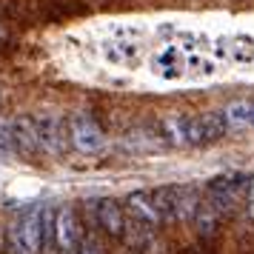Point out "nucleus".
Masks as SVG:
<instances>
[{
	"label": "nucleus",
	"mask_w": 254,
	"mask_h": 254,
	"mask_svg": "<svg viewBox=\"0 0 254 254\" xmlns=\"http://www.w3.org/2000/svg\"><path fill=\"white\" fill-rule=\"evenodd\" d=\"M246 177L243 174H220V177H214V180H208L206 183V203L214 211H217L220 217H226V214H231L234 211V206H237V200H240V191L246 189Z\"/></svg>",
	"instance_id": "obj_1"
},
{
	"label": "nucleus",
	"mask_w": 254,
	"mask_h": 254,
	"mask_svg": "<svg viewBox=\"0 0 254 254\" xmlns=\"http://www.w3.org/2000/svg\"><path fill=\"white\" fill-rule=\"evenodd\" d=\"M69 137H71V146L83 154H97V151L106 149V134L103 128L94 123L92 115H86V112H77V115H71L69 120Z\"/></svg>",
	"instance_id": "obj_2"
},
{
	"label": "nucleus",
	"mask_w": 254,
	"mask_h": 254,
	"mask_svg": "<svg viewBox=\"0 0 254 254\" xmlns=\"http://www.w3.org/2000/svg\"><path fill=\"white\" fill-rule=\"evenodd\" d=\"M229 131L223 112H206L189 120V146H211Z\"/></svg>",
	"instance_id": "obj_3"
},
{
	"label": "nucleus",
	"mask_w": 254,
	"mask_h": 254,
	"mask_svg": "<svg viewBox=\"0 0 254 254\" xmlns=\"http://www.w3.org/2000/svg\"><path fill=\"white\" fill-rule=\"evenodd\" d=\"M37 134H40V149L46 154H63L71 143L69 123L58 115H40L37 117Z\"/></svg>",
	"instance_id": "obj_4"
},
{
	"label": "nucleus",
	"mask_w": 254,
	"mask_h": 254,
	"mask_svg": "<svg viewBox=\"0 0 254 254\" xmlns=\"http://www.w3.org/2000/svg\"><path fill=\"white\" fill-rule=\"evenodd\" d=\"M14 231L20 234V243H23L26 254H40V237H43V208H40V206L29 208L23 217L17 220Z\"/></svg>",
	"instance_id": "obj_5"
},
{
	"label": "nucleus",
	"mask_w": 254,
	"mask_h": 254,
	"mask_svg": "<svg viewBox=\"0 0 254 254\" xmlns=\"http://www.w3.org/2000/svg\"><path fill=\"white\" fill-rule=\"evenodd\" d=\"M97 223H100V229L109 237H123V231H126V208L117 200H112V197H103V200H97Z\"/></svg>",
	"instance_id": "obj_6"
},
{
	"label": "nucleus",
	"mask_w": 254,
	"mask_h": 254,
	"mask_svg": "<svg viewBox=\"0 0 254 254\" xmlns=\"http://www.w3.org/2000/svg\"><path fill=\"white\" fill-rule=\"evenodd\" d=\"M14 123V149L20 154H37L40 151V134H37V117L17 115L12 120Z\"/></svg>",
	"instance_id": "obj_7"
},
{
	"label": "nucleus",
	"mask_w": 254,
	"mask_h": 254,
	"mask_svg": "<svg viewBox=\"0 0 254 254\" xmlns=\"http://www.w3.org/2000/svg\"><path fill=\"white\" fill-rule=\"evenodd\" d=\"M151 194H154V206H157V211H160L163 223H174V220H180V186L177 183L157 186Z\"/></svg>",
	"instance_id": "obj_8"
},
{
	"label": "nucleus",
	"mask_w": 254,
	"mask_h": 254,
	"mask_svg": "<svg viewBox=\"0 0 254 254\" xmlns=\"http://www.w3.org/2000/svg\"><path fill=\"white\" fill-rule=\"evenodd\" d=\"M223 117H226V126L229 131H243V128L252 126L254 117V100H234L223 109Z\"/></svg>",
	"instance_id": "obj_9"
},
{
	"label": "nucleus",
	"mask_w": 254,
	"mask_h": 254,
	"mask_svg": "<svg viewBox=\"0 0 254 254\" xmlns=\"http://www.w3.org/2000/svg\"><path fill=\"white\" fill-rule=\"evenodd\" d=\"M189 115H172L163 120V134L174 146H189Z\"/></svg>",
	"instance_id": "obj_10"
},
{
	"label": "nucleus",
	"mask_w": 254,
	"mask_h": 254,
	"mask_svg": "<svg viewBox=\"0 0 254 254\" xmlns=\"http://www.w3.org/2000/svg\"><path fill=\"white\" fill-rule=\"evenodd\" d=\"M200 203H203V191L197 186H180V220L194 223Z\"/></svg>",
	"instance_id": "obj_11"
},
{
	"label": "nucleus",
	"mask_w": 254,
	"mask_h": 254,
	"mask_svg": "<svg viewBox=\"0 0 254 254\" xmlns=\"http://www.w3.org/2000/svg\"><path fill=\"white\" fill-rule=\"evenodd\" d=\"M217 223H220V214L208 206L206 197H203V203H200V208H197V217H194L197 231H200L203 237H208V234H214V231H217Z\"/></svg>",
	"instance_id": "obj_12"
},
{
	"label": "nucleus",
	"mask_w": 254,
	"mask_h": 254,
	"mask_svg": "<svg viewBox=\"0 0 254 254\" xmlns=\"http://www.w3.org/2000/svg\"><path fill=\"white\" fill-rule=\"evenodd\" d=\"M14 151V123L9 117H0V157H9Z\"/></svg>",
	"instance_id": "obj_13"
},
{
	"label": "nucleus",
	"mask_w": 254,
	"mask_h": 254,
	"mask_svg": "<svg viewBox=\"0 0 254 254\" xmlns=\"http://www.w3.org/2000/svg\"><path fill=\"white\" fill-rule=\"evenodd\" d=\"M246 194H249V217L254 220V177H249L246 183Z\"/></svg>",
	"instance_id": "obj_14"
},
{
	"label": "nucleus",
	"mask_w": 254,
	"mask_h": 254,
	"mask_svg": "<svg viewBox=\"0 0 254 254\" xmlns=\"http://www.w3.org/2000/svg\"><path fill=\"white\" fill-rule=\"evenodd\" d=\"M83 254H100L97 243H94L92 237H86V234H83Z\"/></svg>",
	"instance_id": "obj_15"
},
{
	"label": "nucleus",
	"mask_w": 254,
	"mask_h": 254,
	"mask_svg": "<svg viewBox=\"0 0 254 254\" xmlns=\"http://www.w3.org/2000/svg\"><path fill=\"white\" fill-rule=\"evenodd\" d=\"M252 126H254V117H252Z\"/></svg>",
	"instance_id": "obj_16"
}]
</instances>
